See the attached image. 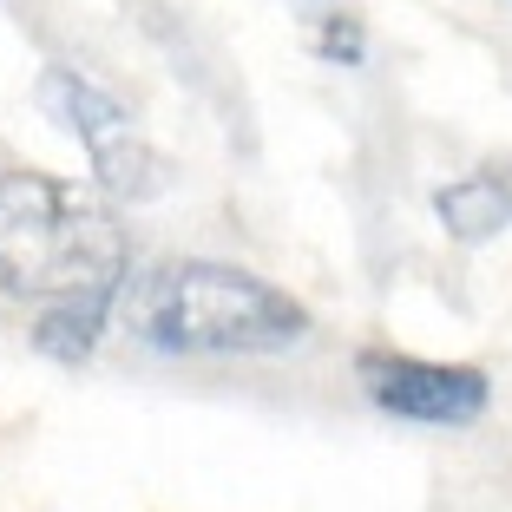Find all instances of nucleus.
<instances>
[{
  "mask_svg": "<svg viewBox=\"0 0 512 512\" xmlns=\"http://www.w3.org/2000/svg\"><path fill=\"white\" fill-rule=\"evenodd\" d=\"M355 375H362L368 401H375L381 414L421 421V427H467V421L486 414V394H493V381H486L480 368L414 362V355H375V348L355 362Z\"/></svg>",
  "mask_w": 512,
  "mask_h": 512,
  "instance_id": "nucleus-4",
  "label": "nucleus"
},
{
  "mask_svg": "<svg viewBox=\"0 0 512 512\" xmlns=\"http://www.w3.org/2000/svg\"><path fill=\"white\" fill-rule=\"evenodd\" d=\"M112 302H119V289H79V296H53L40 309V322H33V348H40L46 362L60 368H79L99 348V329H106Z\"/></svg>",
  "mask_w": 512,
  "mask_h": 512,
  "instance_id": "nucleus-6",
  "label": "nucleus"
},
{
  "mask_svg": "<svg viewBox=\"0 0 512 512\" xmlns=\"http://www.w3.org/2000/svg\"><path fill=\"white\" fill-rule=\"evenodd\" d=\"M316 53H322V60H335V66H362L368 40H362V27H355L348 14H329V20H322V33H316Z\"/></svg>",
  "mask_w": 512,
  "mask_h": 512,
  "instance_id": "nucleus-7",
  "label": "nucleus"
},
{
  "mask_svg": "<svg viewBox=\"0 0 512 512\" xmlns=\"http://www.w3.org/2000/svg\"><path fill=\"white\" fill-rule=\"evenodd\" d=\"M434 217L447 224V237H460V243L499 237V230L512 224V165H486V171H467L460 184H440Z\"/></svg>",
  "mask_w": 512,
  "mask_h": 512,
  "instance_id": "nucleus-5",
  "label": "nucleus"
},
{
  "mask_svg": "<svg viewBox=\"0 0 512 512\" xmlns=\"http://www.w3.org/2000/svg\"><path fill=\"white\" fill-rule=\"evenodd\" d=\"M125 329L158 355H283L309 335V309L230 263H165L125 289Z\"/></svg>",
  "mask_w": 512,
  "mask_h": 512,
  "instance_id": "nucleus-1",
  "label": "nucleus"
},
{
  "mask_svg": "<svg viewBox=\"0 0 512 512\" xmlns=\"http://www.w3.org/2000/svg\"><path fill=\"white\" fill-rule=\"evenodd\" d=\"M0 289L14 296H79L125 289V230L92 191L46 171L0 178Z\"/></svg>",
  "mask_w": 512,
  "mask_h": 512,
  "instance_id": "nucleus-2",
  "label": "nucleus"
},
{
  "mask_svg": "<svg viewBox=\"0 0 512 512\" xmlns=\"http://www.w3.org/2000/svg\"><path fill=\"white\" fill-rule=\"evenodd\" d=\"M33 99H40L46 119H60L66 132L86 145L92 171H99V184H106L112 197L145 204V197L171 191V158L132 132V119H125V106L112 99V92H99L92 79H79L73 66H46L40 86H33Z\"/></svg>",
  "mask_w": 512,
  "mask_h": 512,
  "instance_id": "nucleus-3",
  "label": "nucleus"
}]
</instances>
